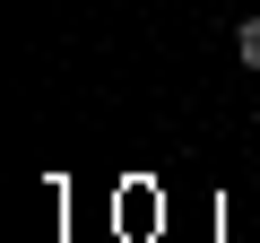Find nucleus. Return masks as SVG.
I'll return each instance as SVG.
<instances>
[{
    "label": "nucleus",
    "instance_id": "obj_1",
    "mask_svg": "<svg viewBox=\"0 0 260 243\" xmlns=\"http://www.w3.org/2000/svg\"><path fill=\"white\" fill-rule=\"evenodd\" d=\"M234 61H243V70H260V18H243V26H234Z\"/></svg>",
    "mask_w": 260,
    "mask_h": 243
}]
</instances>
